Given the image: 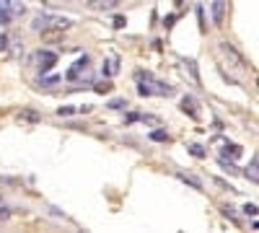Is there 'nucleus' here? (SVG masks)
<instances>
[{"label":"nucleus","instance_id":"obj_12","mask_svg":"<svg viewBox=\"0 0 259 233\" xmlns=\"http://www.w3.org/2000/svg\"><path fill=\"white\" fill-rule=\"evenodd\" d=\"M150 140H156V143H168L171 137H168V132H163V130H153V132H150Z\"/></svg>","mask_w":259,"mask_h":233},{"label":"nucleus","instance_id":"obj_23","mask_svg":"<svg viewBox=\"0 0 259 233\" xmlns=\"http://www.w3.org/2000/svg\"><path fill=\"white\" fill-rule=\"evenodd\" d=\"M8 50V34H0V52Z\"/></svg>","mask_w":259,"mask_h":233},{"label":"nucleus","instance_id":"obj_13","mask_svg":"<svg viewBox=\"0 0 259 233\" xmlns=\"http://www.w3.org/2000/svg\"><path fill=\"white\" fill-rule=\"evenodd\" d=\"M94 91H96V94H106V91H112V83H109V80L96 83V86H94Z\"/></svg>","mask_w":259,"mask_h":233},{"label":"nucleus","instance_id":"obj_1","mask_svg":"<svg viewBox=\"0 0 259 233\" xmlns=\"http://www.w3.org/2000/svg\"><path fill=\"white\" fill-rule=\"evenodd\" d=\"M221 52H223V57L228 60V65H233V68H239V70H249L251 68V62L236 50V44H231V41H221Z\"/></svg>","mask_w":259,"mask_h":233},{"label":"nucleus","instance_id":"obj_3","mask_svg":"<svg viewBox=\"0 0 259 233\" xmlns=\"http://www.w3.org/2000/svg\"><path fill=\"white\" fill-rule=\"evenodd\" d=\"M41 41H45V44H57V41H62V29H55V26L41 29Z\"/></svg>","mask_w":259,"mask_h":233},{"label":"nucleus","instance_id":"obj_22","mask_svg":"<svg viewBox=\"0 0 259 233\" xmlns=\"http://www.w3.org/2000/svg\"><path fill=\"white\" fill-rule=\"evenodd\" d=\"M8 218H11V210L8 207H0V223H6Z\"/></svg>","mask_w":259,"mask_h":233},{"label":"nucleus","instance_id":"obj_4","mask_svg":"<svg viewBox=\"0 0 259 233\" xmlns=\"http://www.w3.org/2000/svg\"><path fill=\"white\" fill-rule=\"evenodd\" d=\"M182 112H184V114H189L192 119H197V117H200V109H197V101H194L192 96H184V99H182Z\"/></svg>","mask_w":259,"mask_h":233},{"label":"nucleus","instance_id":"obj_9","mask_svg":"<svg viewBox=\"0 0 259 233\" xmlns=\"http://www.w3.org/2000/svg\"><path fill=\"white\" fill-rule=\"evenodd\" d=\"M50 18H52V16H36V18H34V24H31V29H34V31H41V29H47V26H50V24H47Z\"/></svg>","mask_w":259,"mask_h":233},{"label":"nucleus","instance_id":"obj_16","mask_svg":"<svg viewBox=\"0 0 259 233\" xmlns=\"http://www.w3.org/2000/svg\"><path fill=\"white\" fill-rule=\"evenodd\" d=\"M85 68H89V57H80V60L75 62V68H73V70L78 73V70H85Z\"/></svg>","mask_w":259,"mask_h":233},{"label":"nucleus","instance_id":"obj_21","mask_svg":"<svg viewBox=\"0 0 259 233\" xmlns=\"http://www.w3.org/2000/svg\"><path fill=\"white\" fill-rule=\"evenodd\" d=\"M189 153H192V156H197V158H202V156H205V151H202L200 145H189Z\"/></svg>","mask_w":259,"mask_h":233},{"label":"nucleus","instance_id":"obj_5","mask_svg":"<svg viewBox=\"0 0 259 233\" xmlns=\"http://www.w3.org/2000/svg\"><path fill=\"white\" fill-rule=\"evenodd\" d=\"M119 3H122V0H91L89 6H91L94 11H114Z\"/></svg>","mask_w":259,"mask_h":233},{"label":"nucleus","instance_id":"obj_17","mask_svg":"<svg viewBox=\"0 0 259 233\" xmlns=\"http://www.w3.org/2000/svg\"><path fill=\"white\" fill-rule=\"evenodd\" d=\"M0 184H11V187H18L21 179H13V176H0Z\"/></svg>","mask_w":259,"mask_h":233},{"label":"nucleus","instance_id":"obj_15","mask_svg":"<svg viewBox=\"0 0 259 233\" xmlns=\"http://www.w3.org/2000/svg\"><path fill=\"white\" fill-rule=\"evenodd\" d=\"M223 153H231L233 158H239V156H241V148H239V145H226Z\"/></svg>","mask_w":259,"mask_h":233},{"label":"nucleus","instance_id":"obj_25","mask_svg":"<svg viewBox=\"0 0 259 233\" xmlns=\"http://www.w3.org/2000/svg\"><path fill=\"white\" fill-rule=\"evenodd\" d=\"M174 3H177V6H182V0H174Z\"/></svg>","mask_w":259,"mask_h":233},{"label":"nucleus","instance_id":"obj_2","mask_svg":"<svg viewBox=\"0 0 259 233\" xmlns=\"http://www.w3.org/2000/svg\"><path fill=\"white\" fill-rule=\"evenodd\" d=\"M226 0H212V21H215V26H223V21H226Z\"/></svg>","mask_w":259,"mask_h":233},{"label":"nucleus","instance_id":"obj_19","mask_svg":"<svg viewBox=\"0 0 259 233\" xmlns=\"http://www.w3.org/2000/svg\"><path fill=\"white\" fill-rule=\"evenodd\" d=\"M124 24H127V18H124V16H117V18L112 21V26H114V29H124Z\"/></svg>","mask_w":259,"mask_h":233},{"label":"nucleus","instance_id":"obj_11","mask_svg":"<svg viewBox=\"0 0 259 233\" xmlns=\"http://www.w3.org/2000/svg\"><path fill=\"white\" fill-rule=\"evenodd\" d=\"M177 176H179V179H182L184 184H189L192 189H202V184H200L197 179H194V176H187V174H177Z\"/></svg>","mask_w":259,"mask_h":233},{"label":"nucleus","instance_id":"obj_8","mask_svg":"<svg viewBox=\"0 0 259 233\" xmlns=\"http://www.w3.org/2000/svg\"><path fill=\"white\" fill-rule=\"evenodd\" d=\"M244 176H246L251 184H256V181H259V174H256V158H251V166L244 171Z\"/></svg>","mask_w":259,"mask_h":233},{"label":"nucleus","instance_id":"obj_7","mask_svg":"<svg viewBox=\"0 0 259 233\" xmlns=\"http://www.w3.org/2000/svg\"><path fill=\"white\" fill-rule=\"evenodd\" d=\"M18 119H24V122H31V124H36V122H41V117L34 112V109H21L18 112Z\"/></svg>","mask_w":259,"mask_h":233},{"label":"nucleus","instance_id":"obj_18","mask_svg":"<svg viewBox=\"0 0 259 233\" xmlns=\"http://www.w3.org/2000/svg\"><path fill=\"white\" fill-rule=\"evenodd\" d=\"M124 107H127V101H124V99H114V101L109 104V109H124Z\"/></svg>","mask_w":259,"mask_h":233},{"label":"nucleus","instance_id":"obj_10","mask_svg":"<svg viewBox=\"0 0 259 233\" xmlns=\"http://www.w3.org/2000/svg\"><path fill=\"white\" fill-rule=\"evenodd\" d=\"M11 18H13L11 6H8V3H3V6H0V24H11Z\"/></svg>","mask_w":259,"mask_h":233},{"label":"nucleus","instance_id":"obj_14","mask_svg":"<svg viewBox=\"0 0 259 233\" xmlns=\"http://www.w3.org/2000/svg\"><path fill=\"white\" fill-rule=\"evenodd\" d=\"M187 68H189V73H192L194 83H200V73H197V65H194V60H189V62H187Z\"/></svg>","mask_w":259,"mask_h":233},{"label":"nucleus","instance_id":"obj_24","mask_svg":"<svg viewBox=\"0 0 259 233\" xmlns=\"http://www.w3.org/2000/svg\"><path fill=\"white\" fill-rule=\"evenodd\" d=\"M73 112H75L73 107H60V109H57V114H60V117H68V114H73Z\"/></svg>","mask_w":259,"mask_h":233},{"label":"nucleus","instance_id":"obj_20","mask_svg":"<svg viewBox=\"0 0 259 233\" xmlns=\"http://www.w3.org/2000/svg\"><path fill=\"white\" fill-rule=\"evenodd\" d=\"M241 210H244L246 215H256V205H254V202H246V205H244Z\"/></svg>","mask_w":259,"mask_h":233},{"label":"nucleus","instance_id":"obj_6","mask_svg":"<svg viewBox=\"0 0 259 233\" xmlns=\"http://www.w3.org/2000/svg\"><path fill=\"white\" fill-rule=\"evenodd\" d=\"M39 60L45 62V65H41V73H50V70H52V65L57 62V55H55V52H47V50H45V52H39Z\"/></svg>","mask_w":259,"mask_h":233}]
</instances>
